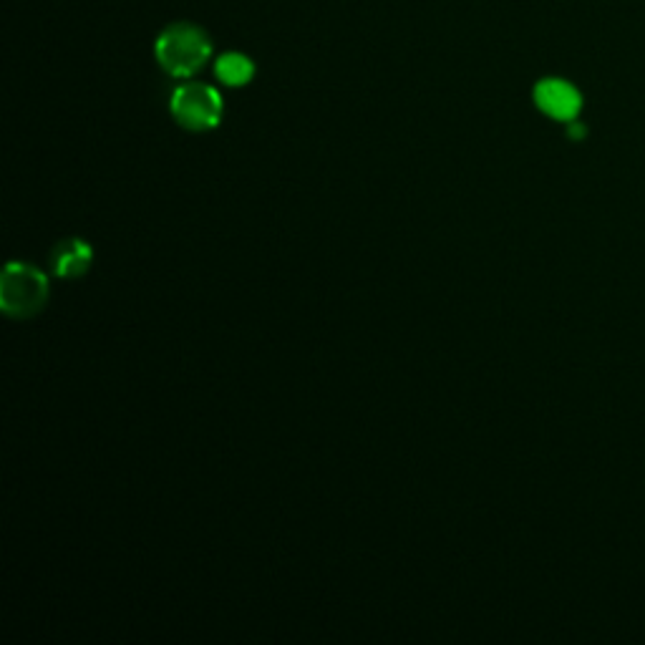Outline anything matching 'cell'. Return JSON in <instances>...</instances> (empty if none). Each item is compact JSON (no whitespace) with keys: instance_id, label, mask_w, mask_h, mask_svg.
<instances>
[{"instance_id":"cell-3","label":"cell","mask_w":645,"mask_h":645,"mask_svg":"<svg viewBox=\"0 0 645 645\" xmlns=\"http://www.w3.org/2000/svg\"><path fill=\"white\" fill-rule=\"evenodd\" d=\"M169 111H172L174 121L189 132H210L220 126L222 114H225V99L215 86L189 81L172 91Z\"/></svg>"},{"instance_id":"cell-5","label":"cell","mask_w":645,"mask_h":645,"mask_svg":"<svg viewBox=\"0 0 645 645\" xmlns=\"http://www.w3.org/2000/svg\"><path fill=\"white\" fill-rule=\"evenodd\" d=\"M91 263H94V250L81 237H71V240L58 242L56 250L51 255V268L58 278L76 280L81 275L89 273Z\"/></svg>"},{"instance_id":"cell-2","label":"cell","mask_w":645,"mask_h":645,"mask_svg":"<svg viewBox=\"0 0 645 645\" xmlns=\"http://www.w3.org/2000/svg\"><path fill=\"white\" fill-rule=\"evenodd\" d=\"M48 293H51L48 275L38 270L36 265L11 260L3 268V275H0V308L11 318L26 320L41 313L48 303Z\"/></svg>"},{"instance_id":"cell-6","label":"cell","mask_w":645,"mask_h":645,"mask_svg":"<svg viewBox=\"0 0 645 645\" xmlns=\"http://www.w3.org/2000/svg\"><path fill=\"white\" fill-rule=\"evenodd\" d=\"M215 74L225 86H247L255 76V63L245 53L227 51L215 61Z\"/></svg>"},{"instance_id":"cell-4","label":"cell","mask_w":645,"mask_h":645,"mask_svg":"<svg viewBox=\"0 0 645 645\" xmlns=\"http://www.w3.org/2000/svg\"><path fill=\"white\" fill-rule=\"evenodd\" d=\"M532 99H535L537 109L542 114L552 116L557 121H567L572 124V119L580 111V94L572 84L562 79H542L537 81L535 91H532Z\"/></svg>"},{"instance_id":"cell-1","label":"cell","mask_w":645,"mask_h":645,"mask_svg":"<svg viewBox=\"0 0 645 645\" xmlns=\"http://www.w3.org/2000/svg\"><path fill=\"white\" fill-rule=\"evenodd\" d=\"M157 63L174 79H189L210 61L212 41L205 28L195 23H172L154 43Z\"/></svg>"}]
</instances>
